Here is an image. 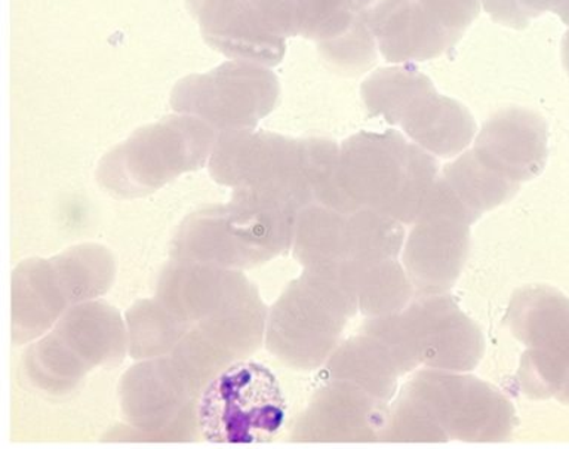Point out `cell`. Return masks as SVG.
Masks as SVG:
<instances>
[{
	"label": "cell",
	"instance_id": "cell-1",
	"mask_svg": "<svg viewBox=\"0 0 569 449\" xmlns=\"http://www.w3.org/2000/svg\"><path fill=\"white\" fill-rule=\"evenodd\" d=\"M513 425V408L491 386L471 377L425 371L405 386L387 416L381 440H502Z\"/></svg>",
	"mask_w": 569,
	"mask_h": 449
},
{
	"label": "cell",
	"instance_id": "cell-2",
	"mask_svg": "<svg viewBox=\"0 0 569 449\" xmlns=\"http://www.w3.org/2000/svg\"><path fill=\"white\" fill-rule=\"evenodd\" d=\"M435 177V159L398 132H360L340 149L338 211L349 216L368 208L398 221H417Z\"/></svg>",
	"mask_w": 569,
	"mask_h": 449
},
{
	"label": "cell",
	"instance_id": "cell-3",
	"mask_svg": "<svg viewBox=\"0 0 569 449\" xmlns=\"http://www.w3.org/2000/svg\"><path fill=\"white\" fill-rule=\"evenodd\" d=\"M218 184L233 190L231 200L297 213L315 203L310 180V138L278 133L220 132L208 162Z\"/></svg>",
	"mask_w": 569,
	"mask_h": 449
},
{
	"label": "cell",
	"instance_id": "cell-4",
	"mask_svg": "<svg viewBox=\"0 0 569 449\" xmlns=\"http://www.w3.org/2000/svg\"><path fill=\"white\" fill-rule=\"evenodd\" d=\"M358 309V296L342 265L306 269L271 307L266 345L293 368H318L331 358L347 320Z\"/></svg>",
	"mask_w": 569,
	"mask_h": 449
},
{
	"label": "cell",
	"instance_id": "cell-5",
	"mask_svg": "<svg viewBox=\"0 0 569 449\" xmlns=\"http://www.w3.org/2000/svg\"><path fill=\"white\" fill-rule=\"evenodd\" d=\"M109 249L78 245L60 256L22 261L12 273V341L26 345L56 327L70 307L96 300L114 282Z\"/></svg>",
	"mask_w": 569,
	"mask_h": 449
},
{
	"label": "cell",
	"instance_id": "cell-6",
	"mask_svg": "<svg viewBox=\"0 0 569 449\" xmlns=\"http://www.w3.org/2000/svg\"><path fill=\"white\" fill-rule=\"evenodd\" d=\"M217 136L194 116H168L110 150L98 163L97 180L116 198H142L209 162Z\"/></svg>",
	"mask_w": 569,
	"mask_h": 449
},
{
	"label": "cell",
	"instance_id": "cell-7",
	"mask_svg": "<svg viewBox=\"0 0 569 449\" xmlns=\"http://www.w3.org/2000/svg\"><path fill=\"white\" fill-rule=\"evenodd\" d=\"M293 222L292 213L233 200L207 207L178 227L171 257L226 269H251L291 248Z\"/></svg>",
	"mask_w": 569,
	"mask_h": 449
},
{
	"label": "cell",
	"instance_id": "cell-8",
	"mask_svg": "<svg viewBox=\"0 0 569 449\" xmlns=\"http://www.w3.org/2000/svg\"><path fill=\"white\" fill-rule=\"evenodd\" d=\"M128 350L127 323L104 301L70 307L52 331L27 350L24 372L49 395L73 391L91 369L122 362Z\"/></svg>",
	"mask_w": 569,
	"mask_h": 449
},
{
	"label": "cell",
	"instance_id": "cell-9",
	"mask_svg": "<svg viewBox=\"0 0 569 449\" xmlns=\"http://www.w3.org/2000/svg\"><path fill=\"white\" fill-rule=\"evenodd\" d=\"M362 97L369 113L400 124L431 153H460L473 138L475 123L469 111L460 102L439 96L430 79L416 67L376 71L365 80Z\"/></svg>",
	"mask_w": 569,
	"mask_h": 449
},
{
	"label": "cell",
	"instance_id": "cell-10",
	"mask_svg": "<svg viewBox=\"0 0 569 449\" xmlns=\"http://www.w3.org/2000/svg\"><path fill=\"white\" fill-rule=\"evenodd\" d=\"M365 328L386 342L402 372L420 363L465 371L483 351L476 325L451 298L435 292L418 298L402 315L376 316Z\"/></svg>",
	"mask_w": 569,
	"mask_h": 449
},
{
	"label": "cell",
	"instance_id": "cell-11",
	"mask_svg": "<svg viewBox=\"0 0 569 449\" xmlns=\"http://www.w3.org/2000/svg\"><path fill=\"white\" fill-rule=\"evenodd\" d=\"M196 411L209 442H267L283 425L284 399L269 369L239 360L204 386Z\"/></svg>",
	"mask_w": 569,
	"mask_h": 449
},
{
	"label": "cell",
	"instance_id": "cell-12",
	"mask_svg": "<svg viewBox=\"0 0 569 449\" xmlns=\"http://www.w3.org/2000/svg\"><path fill=\"white\" fill-rule=\"evenodd\" d=\"M279 80L266 66L227 61L203 74L181 79L171 93L177 113L194 116L218 133L256 129L274 110Z\"/></svg>",
	"mask_w": 569,
	"mask_h": 449
},
{
	"label": "cell",
	"instance_id": "cell-13",
	"mask_svg": "<svg viewBox=\"0 0 569 449\" xmlns=\"http://www.w3.org/2000/svg\"><path fill=\"white\" fill-rule=\"evenodd\" d=\"M202 393L171 356L146 359L124 373L120 407L128 427L142 440H193Z\"/></svg>",
	"mask_w": 569,
	"mask_h": 449
},
{
	"label": "cell",
	"instance_id": "cell-14",
	"mask_svg": "<svg viewBox=\"0 0 569 449\" xmlns=\"http://www.w3.org/2000/svg\"><path fill=\"white\" fill-rule=\"evenodd\" d=\"M156 298L187 331L239 322L266 307L242 271L178 258L160 273Z\"/></svg>",
	"mask_w": 569,
	"mask_h": 449
},
{
	"label": "cell",
	"instance_id": "cell-15",
	"mask_svg": "<svg viewBox=\"0 0 569 449\" xmlns=\"http://www.w3.org/2000/svg\"><path fill=\"white\" fill-rule=\"evenodd\" d=\"M478 217L447 182H435L405 251L418 287L440 292L456 280L469 248V225Z\"/></svg>",
	"mask_w": 569,
	"mask_h": 449
},
{
	"label": "cell",
	"instance_id": "cell-16",
	"mask_svg": "<svg viewBox=\"0 0 569 449\" xmlns=\"http://www.w3.org/2000/svg\"><path fill=\"white\" fill-rule=\"evenodd\" d=\"M387 402L360 387L331 380L313 396L292 430L297 442H371L381 438Z\"/></svg>",
	"mask_w": 569,
	"mask_h": 449
},
{
	"label": "cell",
	"instance_id": "cell-17",
	"mask_svg": "<svg viewBox=\"0 0 569 449\" xmlns=\"http://www.w3.org/2000/svg\"><path fill=\"white\" fill-rule=\"evenodd\" d=\"M204 42L233 60L278 66L287 52L284 38L267 29L252 0H186Z\"/></svg>",
	"mask_w": 569,
	"mask_h": 449
},
{
	"label": "cell",
	"instance_id": "cell-18",
	"mask_svg": "<svg viewBox=\"0 0 569 449\" xmlns=\"http://www.w3.org/2000/svg\"><path fill=\"white\" fill-rule=\"evenodd\" d=\"M475 154L498 176L516 182L538 176L547 159L545 120L527 110H507L485 123Z\"/></svg>",
	"mask_w": 569,
	"mask_h": 449
},
{
	"label": "cell",
	"instance_id": "cell-19",
	"mask_svg": "<svg viewBox=\"0 0 569 449\" xmlns=\"http://www.w3.org/2000/svg\"><path fill=\"white\" fill-rule=\"evenodd\" d=\"M369 29L387 61L430 60L449 51L457 36L413 0H376Z\"/></svg>",
	"mask_w": 569,
	"mask_h": 449
},
{
	"label": "cell",
	"instance_id": "cell-20",
	"mask_svg": "<svg viewBox=\"0 0 569 449\" xmlns=\"http://www.w3.org/2000/svg\"><path fill=\"white\" fill-rule=\"evenodd\" d=\"M267 29L280 38L305 36L322 44L369 29L376 0H252Z\"/></svg>",
	"mask_w": 569,
	"mask_h": 449
},
{
	"label": "cell",
	"instance_id": "cell-21",
	"mask_svg": "<svg viewBox=\"0 0 569 449\" xmlns=\"http://www.w3.org/2000/svg\"><path fill=\"white\" fill-rule=\"evenodd\" d=\"M515 336L529 349L569 351V300L556 289L527 288L516 293L509 310Z\"/></svg>",
	"mask_w": 569,
	"mask_h": 449
},
{
	"label": "cell",
	"instance_id": "cell-22",
	"mask_svg": "<svg viewBox=\"0 0 569 449\" xmlns=\"http://www.w3.org/2000/svg\"><path fill=\"white\" fill-rule=\"evenodd\" d=\"M327 368L331 380L350 382L386 402L393 396L402 373L385 342L363 329L359 337L333 351Z\"/></svg>",
	"mask_w": 569,
	"mask_h": 449
},
{
	"label": "cell",
	"instance_id": "cell-23",
	"mask_svg": "<svg viewBox=\"0 0 569 449\" xmlns=\"http://www.w3.org/2000/svg\"><path fill=\"white\" fill-rule=\"evenodd\" d=\"M293 256L306 269H322L347 260V216L320 203L297 213Z\"/></svg>",
	"mask_w": 569,
	"mask_h": 449
},
{
	"label": "cell",
	"instance_id": "cell-24",
	"mask_svg": "<svg viewBox=\"0 0 569 449\" xmlns=\"http://www.w3.org/2000/svg\"><path fill=\"white\" fill-rule=\"evenodd\" d=\"M127 332L129 355L146 360L171 355L187 327L154 298L138 301L128 310Z\"/></svg>",
	"mask_w": 569,
	"mask_h": 449
},
{
	"label": "cell",
	"instance_id": "cell-25",
	"mask_svg": "<svg viewBox=\"0 0 569 449\" xmlns=\"http://www.w3.org/2000/svg\"><path fill=\"white\" fill-rule=\"evenodd\" d=\"M345 262L358 296L359 309L365 315L396 313L411 296L408 279L395 258L377 262Z\"/></svg>",
	"mask_w": 569,
	"mask_h": 449
},
{
	"label": "cell",
	"instance_id": "cell-26",
	"mask_svg": "<svg viewBox=\"0 0 569 449\" xmlns=\"http://www.w3.org/2000/svg\"><path fill=\"white\" fill-rule=\"evenodd\" d=\"M403 242L399 221L373 209L362 208L347 216V260L377 262L398 256Z\"/></svg>",
	"mask_w": 569,
	"mask_h": 449
},
{
	"label": "cell",
	"instance_id": "cell-27",
	"mask_svg": "<svg viewBox=\"0 0 569 449\" xmlns=\"http://www.w3.org/2000/svg\"><path fill=\"white\" fill-rule=\"evenodd\" d=\"M442 180L453 193L475 213L493 208L509 198L518 189L516 182L498 176L487 164L480 162L475 151L461 156L457 162L445 169Z\"/></svg>",
	"mask_w": 569,
	"mask_h": 449
},
{
	"label": "cell",
	"instance_id": "cell-28",
	"mask_svg": "<svg viewBox=\"0 0 569 449\" xmlns=\"http://www.w3.org/2000/svg\"><path fill=\"white\" fill-rule=\"evenodd\" d=\"M433 13L448 30L460 39L470 22L478 17L479 0H413Z\"/></svg>",
	"mask_w": 569,
	"mask_h": 449
},
{
	"label": "cell",
	"instance_id": "cell-29",
	"mask_svg": "<svg viewBox=\"0 0 569 449\" xmlns=\"http://www.w3.org/2000/svg\"><path fill=\"white\" fill-rule=\"evenodd\" d=\"M485 9L497 21L505 22L507 26L523 27L528 24L522 12L516 3V0H482Z\"/></svg>",
	"mask_w": 569,
	"mask_h": 449
},
{
	"label": "cell",
	"instance_id": "cell-30",
	"mask_svg": "<svg viewBox=\"0 0 569 449\" xmlns=\"http://www.w3.org/2000/svg\"><path fill=\"white\" fill-rule=\"evenodd\" d=\"M550 9L562 18L565 24L569 26V0H551Z\"/></svg>",
	"mask_w": 569,
	"mask_h": 449
},
{
	"label": "cell",
	"instance_id": "cell-31",
	"mask_svg": "<svg viewBox=\"0 0 569 449\" xmlns=\"http://www.w3.org/2000/svg\"><path fill=\"white\" fill-rule=\"evenodd\" d=\"M562 58H563V64H565V67H567V70L569 73V31H567V34H565V38H563Z\"/></svg>",
	"mask_w": 569,
	"mask_h": 449
}]
</instances>
